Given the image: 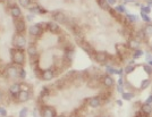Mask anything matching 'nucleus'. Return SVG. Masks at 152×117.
<instances>
[{"instance_id": "1", "label": "nucleus", "mask_w": 152, "mask_h": 117, "mask_svg": "<svg viewBox=\"0 0 152 117\" xmlns=\"http://www.w3.org/2000/svg\"><path fill=\"white\" fill-rule=\"evenodd\" d=\"M10 56H12V61L14 65L23 67L25 64V52L23 49H17V48H13L10 50Z\"/></svg>"}, {"instance_id": "2", "label": "nucleus", "mask_w": 152, "mask_h": 117, "mask_svg": "<svg viewBox=\"0 0 152 117\" xmlns=\"http://www.w3.org/2000/svg\"><path fill=\"white\" fill-rule=\"evenodd\" d=\"M45 29H47V23H37V24H33L28 27V34L31 37L39 38L43 34Z\"/></svg>"}, {"instance_id": "3", "label": "nucleus", "mask_w": 152, "mask_h": 117, "mask_svg": "<svg viewBox=\"0 0 152 117\" xmlns=\"http://www.w3.org/2000/svg\"><path fill=\"white\" fill-rule=\"evenodd\" d=\"M18 73H19V66H16L14 64L8 65L4 71L5 74V78L8 80H15V78H18Z\"/></svg>"}, {"instance_id": "4", "label": "nucleus", "mask_w": 152, "mask_h": 117, "mask_svg": "<svg viewBox=\"0 0 152 117\" xmlns=\"http://www.w3.org/2000/svg\"><path fill=\"white\" fill-rule=\"evenodd\" d=\"M13 45L14 48H17V49H25L27 47V39L24 34H15L13 40Z\"/></svg>"}, {"instance_id": "5", "label": "nucleus", "mask_w": 152, "mask_h": 117, "mask_svg": "<svg viewBox=\"0 0 152 117\" xmlns=\"http://www.w3.org/2000/svg\"><path fill=\"white\" fill-rule=\"evenodd\" d=\"M57 116V113L56 109L51 106H47L43 105L40 109V117H56Z\"/></svg>"}, {"instance_id": "6", "label": "nucleus", "mask_w": 152, "mask_h": 117, "mask_svg": "<svg viewBox=\"0 0 152 117\" xmlns=\"http://www.w3.org/2000/svg\"><path fill=\"white\" fill-rule=\"evenodd\" d=\"M14 27H15L16 34H24L26 31V22L23 18H17L15 20Z\"/></svg>"}, {"instance_id": "7", "label": "nucleus", "mask_w": 152, "mask_h": 117, "mask_svg": "<svg viewBox=\"0 0 152 117\" xmlns=\"http://www.w3.org/2000/svg\"><path fill=\"white\" fill-rule=\"evenodd\" d=\"M77 41H78V43H80V46H81V48H82L84 51L86 52V53H89L90 56L93 58V56H94L95 53V50L93 49V47L90 45L88 41H85L84 39H77Z\"/></svg>"}, {"instance_id": "8", "label": "nucleus", "mask_w": 152, "mask_h": 117, "mask_svg": "<svg viewBox=\"0 0 152 117\" xmlns=\"http://www.w3.org/2000/svg\"><path fill=\"white\" fill-rule=\"evenodd\" d=\"M52 20H55L56 23H61V24H66V22L68 20V17L65 15V13L60 12V10H56L51 14Z\"/></svg>"}, {"instance_id": "9", "label": "nucleus", "mask_w": 152, "mask_h": 117, "mask_svg": "<svg viewBox=\"0 0 152 117\" xmlns=\"http://www.w3.org/2000/svg\"><path fill=\"white\" fill-rule=\"evenodd\" d=\"M16 99L18 100L19 102H26L31 99V92L30 90H26V89H20V91L18 92Z\"/></svg>"}, {"instance_id": "10", "label": "nucleus", "mask_w": 152, "mask_h": 117, "mask_svg": "<svg viewBox=\"0 0 152 117\" xmlns=\"http://www.w3.org/2000/svg\"><path fill=\"white\" fill-rule=\"evenodd\" d=\"M108 55L106 51H95L94 56H93V59L98 64H106L108 59Z\"/></svg>"}, {"instance_id": "11", "label": "nucleus", "mask_w": 152, "mask_h": 117, "mask_svg": "<svg viewBox=\"0 0 152 117\" xmlns=\"http://www.w3.org/2000/svg\"><path fill=\"white\" fill-rule=\"evenodd\" d=\"M55 75H56V73H55V71L52 68H47V69H42L41 78H40L45 81V82H48V81H51L52 78H55Z\"/></svg>"}, {"instance_id": "12", "label": "nucleus", "mask_w": 152, "mask_h": 117, "mask_svg": "<svg viewBox=\"0 0 152 117\" xmlns=\"http://www.w3.org/2000/svg\"><path fill=\"white\" fill-rule=\"evenodd\" d=\"M20 89H22V84H20V83H17V82H14L13 84L9 86V93H10V96H12L14 99H16L18 92L20 91Z\"/></svg>"}, {"instance_id": "13", "label": "nucleus", "mask_w": 152, "mask_h": 117, "mask_svg": "<svg viewBox=\"0 0 152 117\" xmlns=\"http://www.w3.org/2000/svg\"><path fill=\"white\" fill-rule=\"evenodd\" d=\"M47 30L51 32L52 34H57V33L60 32V27H59V24L56 23L55 20H51V22H48L47 23Z\"/></svg>"}, {"instance_id": "14", "label": "nucleus", "mask_w": 152, "mask_h": 117, "mask_svg": "<svg viewBox=\"0 0 152 117\" xmlns=\"http://www.w3.org/2000/svg\"><path fill=\"white\" fill-rule=\"evenodd\" d=\"M28 10L32 15H41V14H47L48 10L45 9L43 7L39 6V5H33L32 7H28Z\"/></svg>"}, {"instance_id": "15", "label": "nucleus", "mask_w": 152, "mask_h": 117, "mask_svg": "<svg viewBox=\"0 0 152 117\" xmlns=\"http://www.w3.org/2000/svg\"><path fill=\"white\" fill-rule=\"evenodd\" d=\"M88 104H89V107H91V108H99L102 105V100L99 96H95V97L90 98Z\"/></svg>"}, {"instance_id": "16", "label": "nucleus", "mask_w": 152, "mask_h": 117, "mask_svg": "<svg viewBox=\"0 0 152 117\" xmlns=\"http://www.w3.org/2000/svg\"><path fill=\"white\" fill-rule=\"evenodd\" d=\"M10 15L12 17L17 20V18H22V10L17 5H13L10 7Z\"/></svg>"}, {"instance_id": "17", "label": "nucleus", "mask_w": 152, "mask_h": 117, "mask_svg": "<svg viewBox=\"0 0 152 117\" xmlns=\"http://www.w3.org/2000/svg\"><path fill=\"white\" fill-rule=\"evenodd\" d=\"M102 84L104 85L107 89H110V88H113L115 85V81L114 78H111L110 75H104L103 78H102Z\"/></svg>"}, {"instance_id": "18", "label": "nucleus", "mask_w": 152, "mask_h": 117, "mask_svg": "<svg viewBox=\"0 0 152 117\" xmlns=\"http://www.w3.org/2000/svg\"><path fill=\"white\" fill-rule=\"evenodd\" d=\"M140 111H141V114L143 115V116H146V117H149L150 115H151V113H152V107H151V105H148V104H144L141 106V108H140Z\"/></svg>"}, {"instance_id": "19", "label": "nucleus", "mask_w": 152, "mask_h": 117, "mask_svg": "<svg viewBox=\"0 0 152 117\" xmlns=\"http://www.w3.org/2000/svg\"><path fill=\"white\" fill-rule=\"evenodd\" d=\"M26 52L28 55V57H34V56H38L39 52H38V48L35 45H30V46L26 47Z\"/></svg>"}, {"instance_id": "20", "label": "nucleus", "mask_w": 152, "mask_h": 117, "mask_svg": "<svg viewBox=\"0 0 152 117\" xmlns=\"http://www.w3.org/2000/svg\"><path fill=\"white\" fill-rule=\"evenodd\" d=\"M74 57H75V50H74L73 48H67L66 51H65V59H66L68 63H72Z\"/></svg>"}, {"instance_id": "21", "label": "nucleus", "mask_w": 152, "mask_h": 117, "mask_svg": "<svg viewBox=\"0 0 152 117\" xmlns=\"http://www.w3.org/2000/svg\"><path fill=\"white\" fill-rule=\"evenodd\" d=\"M127 46H128L129 49L136 50V49H140V47H141V41L136 40L135 38H134V39H129L128 43H127Z\"/></svg>"}, {"instance_id": "22", "label": "nucleus", "mask_w": 152, "mask_h": 117, "mask_svg": "<svg viewBox=\"0 0 152 117\" xmlns=\"http://www.w3.org/2000/svg\"><path fill=\"white\" fill-rule=\"evenodd\" d=\"M141 31H142V33H143V35H144L145 39H150V37H151V34H152V25L151 24H148V25L144 26Z\"/></svg>"}, {"instance_id": "23", "label": "nucleus", "mask_w": 152, "mask_h": 117, "mask_svg": "<svg viewBox=\"0 0 152 117\" xmlns=\"http://www.w3.org/2000/svg\"><path fill=\"white\" fill-rule=\"evenodd\" d=\"M98 1V5L100 6V8L101 9H103V10H110L111 8H110V5L107 2V0H96Z\"/></svg>"}, {"instance_id": "24", "label": "nucleus", "mask_w": 152, "mask_h": 117, "mask_svg": "<svg viewBox=\"0 0 152 117\" xmlns=\"http://www.w3.org/2000/svg\"><path fill=\"white\" fill-rule=\"evenodd\" d=\"M121 98H123V100L131 101L134 98V93H132V92H123V93H121Z\"/></svg>"}, {"instance_id": "25", "label": "nucleus", "mask_w": 152, "mask_h": 117, "mask_svg": "<svg viewBox=\"0 0 152 117\" xmlns=\"http://www.w3.org/2000/svg\"><path fill=\"white\" fill-rule=\"evenodd\" d=\"M137 16L136 15H132V14H127L126 15V20H128V23H131V24H134V23H136L137 22Z\"/></svg>"}, {"instance_id": "26", "label": "nucleus", "mask_w": 152, "mask_h": 117, "mask_svg": "<svg viewBox=\"0 0 152 117\" xmlns=\"http://www.w3.org/2000/svg\"><path fill=\"white\" fill-rule=\"evenodd\" d=\"M106 72L108 73V75H110V74H117V68H115L113 65L106 64Z\"/></svg>"}, {"instance_id": "27", "label": "nucleus", "mask_w": 152, "mask_h": 117, "mask_svg": "<svg viewBox=\"0 0 152 117\" xmlns=\"http://www.w3.org/2000/svg\"><path fill=\"white\" fill-rule=\"evenodd\" d=\"M150 84H151V81L149 80V78H145V80H143L142 81V83H141V90H144V89H146V88H149L150 86Z\"/></svg>"}, {"instance_id": "28", "label": "nucleus", "mask_w": 152, "mask_h": 117, "mask_svg": "<svg viewBox=\"0 0 152 117\" xmlns=\"http://www.w3.org/2000/svg\"><path fill=\"white\" fill-rule=\"evenodd\" d=\"M18 2L22 7H24V8H28V7L31 6L32 0H18Z\"/></svg>"}, {"instance_id": "29", "label": "nucleus", "mask_w": 152, "mask_h": 117, "mask_svg": "<svg viewBox=\"0 0 152 117\" xmlns=\"http://www.w3.org/2000/svg\"><path fill=\"white\" fill-rule=\"evenodd\" d=\"M135 71V65H127L124 69H123V72L125 73V74H131L132 72Z\"/></svg>"}, {"instance_id": "30", "label": "nucleus", "mask_w": 152, "mask_h": 117, "mask_svg": "<svg viewBox=\"0 0 152 117\" xmlns=\"http://www.w3.org/2000/svg\"><path fill=\"white\" fill-rule=\"evenodd\" d=\"M143 55V50H141V49H136V50H134V52H133V59L135 60V59H139L141 56Z\"/></svg>"}, {"instance_id": "31", "label": "nucleus", "mask_w": 152, "mask_h": 117, "mask_svg": "<svg viewBox=\"0 0 152 117\" xmlns=\"http://www.w3.org/2000/svg\"><path fill=\"white\" fill-rule=\"evenodd\" d=\"M26 78V71L23 67H19V73H18V78L20 80H25Z\"/></svg>"}, {"instance_id": "32", "label": "nucleus", "mask_w": 152, "mask_h": 117, "mask_svg": "<svg viewBox=\"0 0 152 117\" xmlns=\"http://www.w3.org/2000/svg\"><path fill=\"white\" fill-rule=\"evenodd\" d=\"M115 10L117 12L118 14H124L126 13V8H125V6H123V5H119V6H116V8H115Z\"/></svg>"}, {"instance_id": "33", "label": "nucleus", "mask_w": 152, "mask_h": 117, "mask_svg": "<svg viewBox=\"0 0 152 117\" xmlns=\"http://www.w3.org/2000/svg\"><path fill=\"white\" fill-rule=\"evenodd\" d=\"M141 17H142V20H144L145 23H148V24H150V23H151V18H150V16H149V14L141 13Z\"/></svg>"}, {"instance_id": "34", "label": "nucleus", "mask_w": 152, "mask_h": 117, "mask_svg": "<svg viewBox=\"0 0 152 117\" xmlns=\"http://www.w3.org/2000/svg\"><path fill=\"white\" fill-rule=\"evenodd\" d=\"M27 115H28V108L25 107V108H22V109H20L18 117H27Z\"/></svg>"}, {"instance_id": "35", "label": "nucleus", "mask_w": 152, "mask_h": 117, "mask_svg": "<svg viewBox=\"0 0 152 117\" xmlns=\"http://www.w3.org/2000/svg\"><path fill=\"white\" fill-rule=\"evenodd\" d=\"M33 71H34L35 75H37L38 78H41V73H42V69L39 67V65H34V67H33Z\"/></svg>"}, {"instance_id": "36", "label": "nucleus", "mask_w": 152, "mask_h": 117, "mask_svg": "<svg viewBox=\"0 0 152 117\" xmlns=\"http://www.w3.org/2000/svg\"><path fill=\"white\" fill-rule=\"evenodd\" d=\"M143 69L145 71V73L148 74V75H151V73H152L151 65H149V64H144V65H143Z\"/></svg>"}, {"instance_id": "37", "label": "nucleus", "mask_w": 152, "mask_h": 117, "mask_svg": "<svg viewBox=\"0 0 152 117\" xmlns=\"http://www.w3.org/2000/svg\"><path fill=\"white\" fill-rule=\"evenodd\" d=\"M50 94V91H49V88H47V86H45L43 89H42V91H41V97L45 98L47 96H49Z\"/></svg>"}, {"instance_id": "38", "label": "nucleus", "mask_w": 152, "mask_h": 117, "mask_svg": "<svg viewBox=\"0 0 152 117\" xmlns=\"http://www.w3.org/2000/svg\"><path fill=\"white\" fill-rule=\"evenodd\" d=\"M151 9H150V6H142L141 7V13H144V14H150Z\"/></svg>"}, {"instance_id": "39", "label": "nucleus", "mask_w": 152, "mask_h": 117, "mask_svg": "<svg viewBox=\"0 0 152 117\" xmlns=\"http://www.w3.org/2000/svg\"><path fill=\"white\" fill-rule=\"evenodd\" d=\"M0 116H2V117L7 116V110L4 107H0Z\"/></svg>"}, {"instance_id": "40", "label": "nucleus", "mask_w": 152, "mask_h": 117, "mask_svg": "<svg viewBox=\"0 0 152 117\" xmlns=\"http://www.w3.org/2000/svg\"><path fill=\"white\" fill-rule=\"evenodd\" d=\"M116 90H117L118 93H121V94L125 91V90H124V88H123V85H118V84H117V86H116Z\"/></svg>"}, {"instance_id": "41", "label": "nucleus", "mask_w": 152, "mask_h": 117, "mask_svg": "<svg viewBox=\"0 0 152 117\" xmlns=\"http://www.w3.org/2000/svg\"><path fill=\"white\" fill-rule=\"evenodd\" d=\"M151 102H152V96H149V97H148V99H146L145 104L151 105Z\"/></svg>"}, {"instance_id": "42", "label": "nucleus", "mask_w": 152, "mask_h": 117, "mask_svg": "<svg viewBox=\"0 0 152 117\" xmlns=\"http://www.w3.org/2000/svg\"><path fill=\"white\" fill-rule=\"evenodd\" d=\"M33 117H40L38 109H34V110H33Z\"/></svg>"}, {"instance_id": "43", "label": "nucleus", "mask_w": 152, "mask_h": 117, "mask_svg": "<svg viewBox=\"0 0 152 117\" xmlns=\"http://www.w3.org/2000/svg\"><path fill=\"white\" fill-rule=\"evenodd\" d=\"M146 60H148V63H149V61H151V53H150V52H148V53H146Z\"/></svg>"}, {"instance_id": "44", "label": "nucleus", "mask_w": 152, "mask_h": 117, "mask_svg": "<svg viewBox=\"0 0 152 117\" xmlns=\"http://www.w3.org/2000/svg\"><path fill=\"white\" fill-rule=\"evenodd\" d=\"M116 1H117V0H107V2L109 4V5H115Z\"/></svg>"}, {"instance_id": "45", "label": "nucleus", "mask_w": 152, "mask_h": 117, "mask_svg": "<svg viewBox=\"0 0 152 117\" xmlns=\"http://www.w3.org/2000/svg\"><path fill=\"white\" fill-rule=\"evenodd\" d=\"M33 17H34V15H27V16H26V20H33Z\"/></svg>"}, {"instance_id": "46", "label": "nucleus", "mask_w": 152, "mask_h": 117, "mask_svg": "<svg viewBox=\"0 0 152 117\" xmlns=\"http://www.w3.org/2000/svg\"><path fill=\"white\" fill-rule=\"evenodd\" d=\"M118 85H124V82H123V78H121L118 80Z\"/></svg>"}, {"instance_id": "47", "label": "nucleus", "mask_w": 152, "mask_h": 117, "mask_svg": "<svg viewBox=\"0 0 152 117\" xmlns=\"http://www.w3.org/2000/svg\"><path fill=\"white\" fill-rule=\"evenodd\" d=\"M116 102H117L118 106H121V105H123V101H121V100H116Z\"/></svg>"}, {"instance_id": "48", "label": "nucleus", "mask_w": 152, "mask_h": 117, "mask_svg": "<svg viewBox=\"0 0 152 117\" xmlns=\"http://www.w3.org/2000/svg\"><path fill=\"white\" fill-rule=\"evenodd\" d=\"M135 1H137V0H125V4H127V2H135Z\"/></svg>"}, {"instance_id": "49", "label": "nucleus", "mask_w": 152, "mask_h": 117, "mask_svg": "<svg viewBox=\"0 0 152 117\" xmlns=\"http://www.w3.org/2000/svg\"><path fill=\"white\" fill-rule=\"evenodd\" d=\"M146 2H148V4H149V5H151V2H152V0H145Z\"/></svg>"}, {"instance_id": "50", "label": "nucleus", "mask_w": 152, "mask_h": 117, "mask_svg": "<svg viewBox=\"0 0 152 117\" xmlns=\"http://www.w3.org/2000/svg\"><path fill=\"white\" fill-rule=\"evenodd\" d=\"M1 100H2V92L0 91V101H1Z\"/></svg>"}, {"instance_id": "51", "label": "nucleus", "mask_w": 152, "mask_h": 117, "mask_svg": "<svg viewBox=\"0 0 152 117\" xmlns=\"http://www.w3.org/2000/svg\"><path fill=\"white\" fill-rule=\"evenodd\" d=\"M100 117H110L109 115H102V116H100Z\"/></svg>"}, {"instance_id": "52", "label": "nucleus", "mask_w": 152, "mask_h": 117, "mask_svg": "<svg viewBox=\"0 0 152 117\" xmlns=\"http://www.w3.org/2000/svg\"><path fill=\"white\" fill-rule=\"evenodd\" d=\"M56 117H66V116H65V115H59V116H58V115H57Z\"/></svg>"}, {"instance_id": "53", "label": "nucleus", "mask_w": 152, "mask_h": 117, "mask_svg": "<svg viewBox=\"0 0 152 117\" xmlns=\"http://www.w3.org/2000/svg\"><path fill=\"white\" fill-rule=\"evenodd\" d=\"M137 117H146V116H143V115H141V116H137Z\"/></svg>"}, {"instance_id": "54", "label": "nucleus", "mask_w": 152, "mask_h": 117, "mask_svg": "<svg viewBox=\"0 0 152 117\" xmlns=\"http://www.w3.org/2000/svg\"><path fill=\"white\" fill-rule=\"evenodd\" d=\"M5 117H8V116H5Z\"/></svg>"}, {"instance_id": "55", "label": "nucleus", "mask_w": 152, "mask_h": 117, "mask_svg": "<svg viewBox=\"0 0 152 117\" xmlns=\"http://www.w3.org/2000/svg\"><path fill=\"white\" fill-rule=\"evenodd\" d=\"M0 1H2V0H0Z\"/></svg>"}]
</instances>
